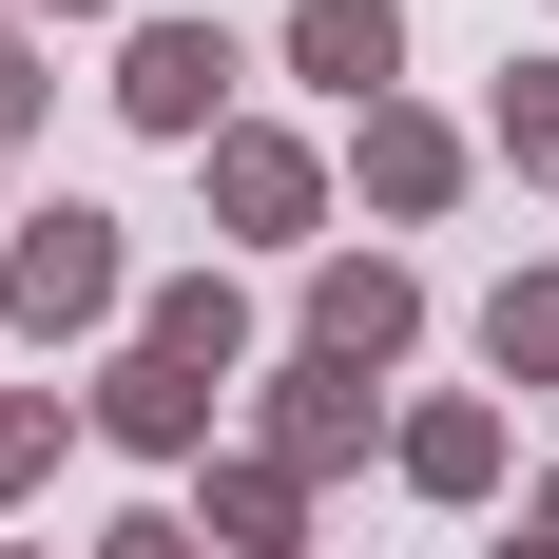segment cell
I'll list each match as a JSON object with an SVG mask.
<instances>
[{"label": "cell", "mask_w": 559, "mask_h": 559, "mask_svg": "<svg viewBox=\"0 0 559 559\" xmlns=\"http://www.w3.org/2000/svg\"><path fill=\"white\" fill-rule=\"evenodd\" d=\"M289 78H329L347 116H386L405 97V20L386 0H289Z\"/></svg>", "instance_id": "cell-8"}, {"label": "cell", "mask_w": 559, "mask_h": 559, "mask_svg": "<svg viewBox=\"0 0 559 559\" xmlns=\"http://www.w3.org/2000/svg\"><path fill=\"white\" fill-rule=\"evenodd\" d=\"M386 463L425 483V502H502V405H405Z\"/></svg>", "instance_id": "cell-10"}, {"label": "cell", "mask_w": 559, "mask_h": 559, "mask_svg": "<svg viewBox=\"0 0 559 559\" xmlns=\"http://www.w3.org/2000/svg\"><path fill=\"white\" fill-rule=\"evenodd\" d=\"M251 463H289V483H347V463H367V367L289 347V367H271V405H251Z\"/></svg>", "instance_id": "cell-3"}, {"label": "cell", "mask_w": 559, "mask_h": 559, "mask_svg": "<svg viewBox=\"0 0 559 559\" xmlns=\"http://www.w3.org/2000/svg\"><path fill=\"white\" fill-rule=\"evenodd\" d=\"M135 347H174V367H213V386H231V367H251V289H231V271L135 289Z\"/></svg>", "instance_id": "cell-11"}, {"label": "cell", "mask_w": 559, "mask_h": 559, "mask_svg": "<svg viewBox=\"0 0 559 559\" xmlns=\"http://www.w3.org/2000/svg\"><path fill=\"white\" fill-rule=\"evenodd\" d=\"M58 20H116V0H58Z\"/></svg>", "instance_id": "cell-18"}, {"label": "cell", "mask_w": 559, "mask_h": 559, "mask_svg": "<svg viewBox=\"0 0 559 559\" xmlns=\"http://www.w3.org/2000/svg\"><path fill=\"white\" fill-rule=\"evenodd\" d=\"M521 559H559V483H540V502H521Z\"/></svg>", "instance_id": "cell-17"}, {"label": "cell", "mask_w": 559, "mask_h": 559, "mask_svg": "<svg viewBox=\"0 0 559 559\" xmlns=\"http://www.w3.org/2000/svg\"><path fill=\"white\" fill-rule=\"evenodd\" d=\"M97 559H213V540H193L174 502H135V521H97Z\"/></svg>", "instance_id": "cell-15"}, {"label": "cell", "mask_w": 559, "mask_h": 559, "mask_svg": "<svg viewBox=\"0 0 559 559\" xmlns=\"http://www.w3.org/2000/svg\"><path fill=\"white\" fill-rule=\"evenodd\" d=\"M213 213L289 251V231L329 213V155H309V135H271V116H231V135H213Z\"/></svg>", "instance_id": "cell-7"}, {"label": "cell", "mask_w": 559, "mask_h": 559, "mask_svg": "<svg viewBox=\"0 0 559 559\" xmlns=\"http://www.w3.org/2000/svg\"><path fill=\"white\" fill-rule=\"evenodd\" d=\"M309 347L386 386L405 347H425V271H405V251H329V271H309Z\"/></svg>", "instance_id": "cell-4"}, {"label": "cell", "mask_w": 559, "mask_h": 559, "mask_svg": "<svg viewBox=\"0 0 559 559\" xmlns=\"http://www.w3.org/2000/svg\"><path fill=\"white\" fill-rule=\"evenodd\" d=\"M483 559H521V540H483Z\"/></svg>", "instance_id": "cell-20"}, {"label": "cell", "mask_w": 559, "mask_h": 559, "mask_svg": "<svg viewBox=\"0 0 559 559\" xmlns=\"http://www.w3.org/2000/svg\"><path fill=\"white\" fill-rule=\"evenodd\" d=\"M347 174H367V213H386V231H425V213L463 193V135H444L425 97H386V116H347Z\"/></svg>", "instance_id": "cell-6"}, {"label": "cell", "mask_w": 559, "mask_h": 559, "mask_svg": "<svg viewBox=\"0 0 559 559\" xmlns=\"http://www.w3.org/2000/svg\"><path fill=\"white\" fill-rule=\"evenodd\" d=\"M116 116L213 155V135H231V20H135V39H116Z\"/></svg>", "instance_id": "cell-2"}, {"label": "cell", "mask_w": 559, "mask_h": 559, "mask_svg": "<svg viewBox=\"0 0 559 559\" xmlns=\"http://www.w3.org/2000/svg\"><path fill=\"white\" fill-rule=\"evenodd\" d=\"M20 135H39V39L0 20V155H20Z\"/></svg>", "instance_id": "cell-16"}, {"label": "cell", "mask_w": 559, "mask_h": 559, "mask_svg": "<svg viewBox=\"0 0 559 559\" xmlns=\"http://www.w3.org/2000/svg\"><path fill=\"white\" fill-rule=\"evenodd\" d=\"M193 540H213V559H309V483L231 444V463H213V502H193Z\"/></svg>", "instance_id": "cell-9"}, {"label": "cell", "mask_w": 559, "mask_h": 559, "mask_svg": "<svg viewBox=\"0 0 559 559\" xmlns=\"http://www.w3.org/2000/svg\"><path fill=\"white\" fill-rule=\"evenodd\" d=\"M58 444H78V405H58V386H0V502H39Z\"/></svg>", "instance_id": "cell-13"}, {"label": "cell", "mask_w": 559, "mask_h": 559, "mask_svg": "<svg viewBox=\"0 0 559 559\" xmlns=\"http://www.w3.org/2000/svg\"><path fill=\"white\" fill-rule=\"evenodd\" d=\"M0 309H20L39 347L135 309V251H116V213H97V193H39V213H0Z\"/></svg>", "instance_id": "cell-1"}, {"label": "cell", "mask_w": 559, "mask_h": 559, "mask_svg": "<svg viewBox=\"0 0 559 559\" xmlns=\"http://www.w3.org/2000/svg\"><path fill=\"white\" fill-rule=\"evenodd\" d=\"M502 174H540V193H559V58H540V78H502Z\"/></svg>", "instance_id": "cell-14"}, {"label": "cell", "mask_w": 559, "mask_h": 559, "mask_svg": "<svg viewBox=\"0 0 559 559\" xmlns=\"http://www.w3.org/2000/svg\"><path fill=\"white\" fill-rule=\"evenodd\" d=\"M0 559H39V540H0Z\"/></svg>", "instance_id": "cell-19"}, {"label": "cell", "mask_w": 559, "mask_h": 559, "mask_svg": "<svg viewBox=\"0 0 559 559\" xmlns=\"http://www.w3.org/2000/svg\"><path fill=\"white\" fill-rule=\"evenodd\" d=\"M483 367H502V386H559V271H502V309H483Z\"/></svg>", "instance_id": "cell-12"}, {"label": "cell", "mask_w": 559, "mask_h": 559, "mask_svg": "<svg viewBox=\"0 0 559 559\" xmlns=\"http://www.w3.org/2000/svg\"><path fill=\"white\" fill-rule=\"evenodd\" d=\"M213 405H231L213 367H174V347H116L78 425H97V444H135V463H193V444H213Z\"/></svg>", "instance_id": "cell-5"}]
</instances>
